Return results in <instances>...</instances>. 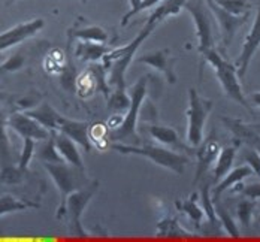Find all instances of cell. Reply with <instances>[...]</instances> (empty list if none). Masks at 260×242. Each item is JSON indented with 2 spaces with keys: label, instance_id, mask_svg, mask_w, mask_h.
Masks as SVG:
<instances>
[{
  "label": "cell",
  "instance_id": "1",
  "mask_svg": "<svg viewBox=\"0 0 260 242\" xmlns=\"http://www.w3.org/2000/svg\"><path fill=\"white\" fill-rule=\"evenodd\" d=\"M156 24L147 23L145 27L139 31V34L127 45L115 50H109L102 58L105 67L109 69L108 84L112 85L117 90H126V72L129 69L130 63L135 58V54L139 50V47L144 44L145 39L150 38V34L156 30Z\"/></svg>",
  "mask_w": 260,
  "mask_h": 242
},
{
  "label": "cell",
  "instance_id": "2",
  "mask_svg": "<svg viewBox=\"0 0 260 242\" xmlns=\"http://www.w3.org/2000/svg\"><path fill=\"white\" fill-rule=\"evenodd\" d=\"M130 105L126 111V115L123 117L121 124L109 130V142H120V144H138L139 137L136 134V126H138V118L142 109V103L147 96V78L142 77L138 82L129 90Z\"/></svg>",
  "mask_w": 260,
  "mask_h": 242
},
{
  "label": "cell",
  "instance_id": "3",
  "mask_svg": "<svg viewBox=\"0 0 260 242\" xmlns=\"http://www.w3.org/2000/svg\"><path fill=\"white\" fill-rule=\"evenodd\" d=\"M112 150L121 153V154H133V156H141L148 160H151L154 164L165 167L168 170L175 172L177 175H182L185 170V164L188 163V157L182 156L180 153H175L174 150H168L165 147H157V145H132V144H109Z\"/></svg>",
  "mask_w": 260,
  "mask_h": 242
},
{
  "label": "cell",
  "instance_id": "4",
  "mask_svg": "<svg viewBox=\"0 0 260 242\" xmlns=\"http://www.w3.org/2000/svg\"><path fill=\"white\" fill-rule=\"evenodd\" d=\"M202 55L212 66V69L215 72V77H217L218 82L221 84V88L226 93V96L231 100H234L235 103L244 107L247 111L251 112L253 111L251 105H250V102L247 100V97L242 93V87H241V82H239L236 66H234L226 58H223V55L218 51H215V48L205 51Z\"/></svg>",
  "mask_w": 260,
  "mask_h": 242
},
{
  "label": "cell",
  "instance_id": "5",
  "mask_svg": "<svg viewBox=\"0 0 260 242\" xmlns=\"http://www.w3.org/2000/svg\"><path fill=\"white\" fill-rule=\"evenodd\" d=\"M44 167L50 174L52 181L55 183V187L58 190L60 203L57 208V218H63L68 196L74 193L75 190L85 187L88 184L85 178V170H81L66 161L64 163H44Z\"/></svg>",
  "mask_w": 260,
  "mask_h": 242
},
{
  "label": "cell",
  "instance_id": "6",
  "mask_svg": "<svg viewBox=\"0 0 260 242\" xmlns=\"http://www.w3.org/2000/svg\"><path fill=\"white\" fill-rule=\"evenodd\" d=\"M212 111V100L202 97L196 88L188 90V108H187V144L196 148L204 141L205 123Z\"/></svg>",
  "mask_w": 260,
  "mask_h": 242
},
{
  "label": "cell",
  "instance_id": "7",
  "mask_svg": "<svg viewBox=\"0 0 260 242\" xmlns=\"http://www.w3.org/2000/svg\"><path fill=\"white\" fill-rule=\"evenodd\" d=\"M184 9L191 15L196 27L198 50L204 54L214 48V15L205 0H187Z\"/></svg>",
  "mask_w": 260,
  "mask_h": 242
},
{
  "label": "cell",
  "instance_id": "8",
  "mask_svg": "<svg viewBox=\"0 0 260 242\" xmlns=\"http://www.w3.org/2000/svg\"><path fill=\"white\" fill-rule=\"evenodd\" d=\"M98 187H99V183L93 181L91 184H87L85 187L75 190L74 193H71L68 196L66 205H64V215H68V220H69L71 235L79 236V238L87 236V232L84 230V227L81 224V217H82L85 206L88 205V202L94 196Z\"/></svg>",
  "mask_w": 260,
  "mask_h": 242
},
{
  "label": "cell",
  "instance_id": "9",
  "mask_svg": "<svg viewBox=\"0 0 260 242\" xmlns=\"http://www.w3.org/2000/svg\"><path fill=\"white\" fill-rule=\"evenodd\" d=\"M208 8L211 9L212 15H214V20L217 21V24L220 26L221 30V42H223V47L228 48L232 45L234 42L235 34L236 31L244 26L250 17V14H244V15H234L224 9H221L214 0H205Z\"/></svg>",
  "mask_w": 260,
  "mask_h": 242
},
{
  "label": "cell",
  "instance_id": "10",
  "mask_svg": "<svg viewBox=\"0 0 260 242\" xmlns=\"http://www.w3.org/2000/svg\"><path fill=\"white\" fill-rule=\"evenodd\" d=\"M45 26V21L42 18H35L31 21L21 23L18 26L11 27L9 30L0 33V53L24 42L26 39L35 36L38 31H41Z\"/></svg>",
  "mask_w": 260,
  "mask_h": 242
},
{
  "label": "cell",
  "instance_id": "11",
  "mask_svg": "<svg viewBox=\"0 0 260 242\" xmlns=\"http://www.w3.org/2000/svg\"><path fill=\"white\" fill-rule=\"evenodd\" d=\"M6 126H9L21 137H31L35 141H45L51 136V132L47 130L41 123H38L30 115L21 112H14L12 115H9Z\"/></svg>",
  "mask_w": 260,
  "mask_h": 242
},
{
  "label": "cell",
  "instance_id": "12",
  "mask_svg": "<svg viewBox=\"0 0 260 242\" xmlns=\"http://www.w3.org/2000/svg\"><path fill=\"white\" fill-rule=\"evenodd\" d=\"M260 47V0H259V8H257V14H256V18H254V23L251 26V30L248 31L244 44H242V50L241 54L236 60V71H238V77L239 78H244L247 71H248V66L254 57V54L257 53Z\"/></svg>",
  "mask_w": 260,
  "mask_h": 242
},
{
  "label": "cell",
  "instance_id": "13",
  "mask_svg": "<svg viewBox=\"0 0 260 242\" xmlns=\"http://www.w3.org/2000/svg\"><path fill=\"white\" fill-rule=\"evenodd\" d=\"M175 60L177 58L172 55L171 50H168V48L144 54V55L136 58L138 63H144V64H147V66L158 71L160 74H163L169 84H175L177 82V75H175V71H174Z\"/></svg>",
  "mask_w": 260,
  "mask_h": 242
},
{
  "label": "cell",
  "instance_id": "14",
  "mask_svg": "<svg viewBox=\"0 0 260 242\" xmlns=\"http://www.w3.org/2000/svg\"><path fill=\"white\" fill-rule=\"evenodd\" d=\"M196 159H198V167H196V177L193 184H198L199 180L208 172V169L214 164V161L217 159L218 153H220V144L218 141L214 137V133H211L207 141H202L199 147H196Z\"/></svg>",
  "mask_w": 260,
  "mask_h": 242
},
{
  "label": "cell",
  "instance_id": "15",
  "mask_svg": "<svg viewBox=\"0 0 260 242\" xmlns=\"http://www.w3.org/2000/svg\"><path fill=\"white\" fill-rule=\"evenodd\" d=\"M88 127H90V124L85 121L69 120V118H64L63 115L58 120V132L69 136L85 153L91 151V141L88 136Z\"/></svg>",
  "mask_w": 260,
  "mask_h": 242
},
{
  "label": "cell",
  "instance_id": "16",
  "mask_svg": "<svg viewBox=\"0 0 260 242\" xmlns=\"http://www.w3.org/2000/svg\"><path fill=\"white\" fill-rule=\"evenodd\" d=\"M52 139H54V144H55V148L58 151V154L63 157V160L75 167H78L81 170H85V166H84V160L79 154L78 145L64 133L58 132V130H54L51 132Z\"/></svg>",
  "mask_w": 260,
  "mask_h": 242
},
{
  "label": "cell",
  "instance_id": "17",
  "mask_svg": "<svg viewBox=\"0 0 260 242\" xmlns=\"http://www.w3.org/2000/svg\"><path fill=\"white\" fill-rule=\"evenodd\" d=\"M221 121L232 132L235 139H238L241 144L256 148L260 153V134L253 129L251 124H245L239 118H232V117H223Z\"/></svg>",
  "mask_w": 260,
  "mask_h": 242
},
{
  "label": "cell",
  "instance_id": "18",
  "mask_svg": "<svg viewBox=\"0 0 260 242\" xmlns=\"http://www.w3.org/2000/svg\"><path fill=\"white\" fill-rule=\"evenodd\" d=\"M251 175H254V172H253L251 167L247 166V164L238 166L234 170H229V172L221 178V181L215 186V188L211 191V193H212V196H211L212 200H214V202L218 200L220 196H221L226 190L235 188V186H238L242 180H245V178H248V177H251Z\"/></svg>",
  "mask_w": 260,
  "mask_h": 242
},
{
  "label": "cell",
  "instance_id": "19",
  "mask_svg": "<svg viewBox=\"0 0 260 242\" xmlns=\"http://www.w3.org/2000/svg\"><path fill=\"white\" fill-rule=\"evenodd\" d=\"M239 144L241 142L238 139H235V142L232 145H228V147L220 150L217 159L214 161V169H212V177H214L215 181L221 180L232 169V164H234L235 157H236Z\"/></svg>",
  "mask_w": 260,
  "mask_h": 242
},
{
  "label": "cell",
  "instance_id": "20",
  "mask_svg": "<svg viewBox=\"0 0 260 242\" xmlns=\"http://www.w3.org/2000/svg\"><path fill=\"white\" fill-rule=\"evenodd\" d=\"M24 114L35 118L38 123H41L50 132L58 130V120L61 115L57 111H54L48 103H41L33 109H26Z\"/></svg>",
  "mask_w": 260,
  "mask_h": 242
},
{
  "label": "cell",
  "instance_id": "21",
  "mask_svg": "<svg viewBox=\"0 0 260 242\" xmlns=\"http://www.w3.org/2000/svg\"><path fill=\"white\" fill-rule=\"evenodd\" d=\"M111 48L106 44H98V42H88V41H79L75 47V57L81 61H90L96 63L102 60L105 54Z\"/></svg>",
  "mask_w": 260,
  "mask_h": 242
},
{
  "label": "cell",
  "instance_id": "22",
  "mask_svg": "<svg viewBox=\"0 0 260 242\" xmlns=\"http://www.w3.org/2000/svg\"><path fill=\"white\" fill-rule=\"evenodd\" d=\"M187 0H161L158 5H156V9L153 11V14L148 17L147 23L156 24L158 26L161 21H165L169 17H175L184 9Z\"/></svg>",
  "mask_w": 260,
  "mask_h": 242
},
{
  "label": "cell",
  "instance_id": "23",
  "mask_svg": "<svg viewBox=\"0 0 260 242\" xmlns=\"http://www.w3.org/2000/svg\"><path fill=\"white\" fill-rule=\"evenodd\" d=\"M69 38L78 39V41H88V42H98V44H108L109 34L108 31L99 26H85L74 28L69 31Z\"/></svg>",
  "mask_w": 260,
  "mask_h": 242
},
{
  "label": "cell",
  "instance_id": "24",
  "mask_svg": "<svg viewBox=\"0 0 260 242\" xmlns=\"http://www.w3.org/2000/svg\"><path fill=\"white\" fill-rule=\"evenodd\" d=\"M150 134L153 136V139H156L158 144L165 145V147H171L174 150H184V144L180 141L178 133L172 129V127H166V126H151L150 127Z\"/></svg>",
  "mask_w": 260,
  "mask_h": 242
},
{
  "label": "cell",
  "instance_id": "25",
  "mask_svg": "<svg viewBox=\"0 0 260 242\" xmlns=\"http://www.w3.org/2000/svg\"><path fill=\"white\" fill-rule=\"evenodd\" d=\"M156 235L158 238H190L191 235L180 226L175 217H165L157 224Z\"/></svg>",
  "mask_w": 260,
  "mask_h": 242
},
{
  "label": "cell",
  "instance_id": "26",
  "mask_svg": "<svg viewBox=\"0 0 260 242\" xmlns=\"http://www.w3.org/2000/svg\"><path fill=\"white\" fill-rule=\"evenodd\" d=\"M194 199H196V193L191 194L188 199L177 200V208H178V211H181V213L187 215L193 221V224L196 227H201L202 223H204V220H205V213H204L202 206H199L196 203Z\"/></svg>",
  "mask_w": 260,
  "mask_h": 242
},
{
  "label": "cell",
  "instance_id": "27",
  "mask_svg": "<svg viewBox=\"0 0 260 242\" xmlns=\"http://www.w3.org/2000/svg\"><path fill=\"white\" fill-rule=\"evenodd\" d=\"M30 208H39V203H33V202H24L20 199H15L11 194H3L0 196V217L2 215L12 214V213H20V211H26Z\"/></svg>",
  "mask_w": 260,
  "mask_h": 242
},
{
  "label": "cell",
  "instance_id": "28",
  "mask_svg": "<svg viewBox=\"0 0 260 242\" xmlns=\"http://www.w3.org/2000/svg\"><path fill=\"white\" fill-rule=\"evenodd\" d=\"M214 206H215L217 220H218V223L223 226V229L228 232V235H229V236H234V238H239V236H241V232H239V229H238L236 223L234 221V218H232L231 214L228 213V210H226V208H223V206L220 205V202H218V200H215V202H214Z\"/></svg>",
  "mask_w": 260,
  "mask_h": 242
},
{
  "label": "cell",
  "instance_id": "29",
  "mask_svg": "<svg viewBox=\"0 0 260 242\" xmlns=\"http://www.w3.org/2000/svg\"><path fill=\"white\" fill-rule=\"evenodd\" d=\"M130 105V96L126 90H117L114 88V91L109 94L108 97V109L114 111V112H123L127 111Z\"/></svg>",
  "mask_w": 260,
  "mask_h": 242
},
{
  "label": "cell",
  "instance_id": "30",
  "mask_svg": "<svg viewBox=\"0 0 260 242\" xmlns=\"http://www.w3.org/2000/svg\"><path fill=\"white\" fill-rule=\"evenodd\" d=\"M221 9L234 14V15H244L250 14L251 3L248 0H214Z\"/></svg>",
  "mask_w": 260,
  "mask_h": 242
},
{
  "label": "cell",
  "instance_id": "31",
  "mask_svg": "<svg viewBox=\"0 0 260 242\" xmlns=\"http://www.w3.org/2000/svg\"><path fill=\"white\" fill-rule=\"evenodd\" d=\"M35 151H36V141L31 139V137H23V148H21V153H20V159H18V167L20 170H23L26 174L28 170V164L35 156Z\"/></svg>",
  "mask_w": 260,
  "mask_h": 242
},
{
  "label": "cell",
  "instance_id": "32",
  "mask_svg": "<svg viewBox=\"0 0 260 242\" xmlns=\"http://www.w3.org/2000/svg\"><path fill=\"white\" fill-rule=\"evenodd\" d=\"M38 156L42 160V163H64L63 157L58 154V151L55 148V144H54L52 136H50L48 139H45V144L41 147Z\"/></svg>",
  "mask_w": 260,
  "mask_h": 242
},
{
  "label": "cell",
  "instance_id": "33",
  "mask_svg": "<svg viewBox=\"0 0 260 242\" xmlns=\"http://www.w3.org/2000/svg\"><path fill=\"white\" fill-rule=\"evenodd\" d=\"M201 202H202V210L205 213V218L208 220L211 224H217V214H215V206H214V200L211 197V188L209 184H205L201 190Z\"/></svg>",
  "mask_w": 260,
  "mask_h": 242
},
{
  "label": "cell",
  "instance_id": "34",
  "mask_svg": "<svg viewBox=\"0 0 260 242\" xmlns=\"http://www.w3.org/2000/svg\"><path fill=\"white\" fill-rule=\"evenodd\" d=\"M88 136L91 142H96L98 148H101V144L109 145V127L104 123H94L88 127Z\"/></svg>",
  "mask_w": 260,
  "mask_h": 242
},
{
  "label": "cell",
  "instance_id": "35",
  "mask_svg": "<svg viewBox=\"0 0 260 242\" xmlns=\"http://www.w3.org/2000/svg\"><path fill=\"white\" fill-rule=\"evenodd\" d=\"M256 208V203L251 199H244L238 203L236 206V214L241 221V224H244L245 227H250L251 223V217H253V211Z\"/></svg>",
  "mask_w": 260,
  "mask_h": 242
},
{
  "label": "cell",
  "instance_id": "36",
  "mask_svg": "<svg viewBox=\"0 0 260 242\" xmlns=\"http://www.w3.org/2000/svg\"><path fill=\"white\" fill-rule=\"evenodd\" d=\"M242 160L245 161L247 166L251 167V170L254 172V175L260 177V153L256 148L247 145L242 150Z\"/></svg>",
  "mask_w": 260,
  "mask_h": 242
},
{
  "label": "cell",
  "instance_id": "37",
  "mask_svg": "<svg viewBox=\"0 0 260 242\" xmlns=\"http://www.w3.org/2000/svg\"><path fill=\"white\" fill-rule=\"evenodd\" d=\"M24 172L20 170V167L17 166H6L2 172H0V181L3 184H18L21 183V180L24 178Z\"/></svg>",
  "mask_w": 260,
  "mask_h": 242
},
{
  "label": "cell",
  "instance_id": "38",
  "mask_svg": "<svg viewBox=\"0 0 260 242\" xmlns=\"http://www.w3.org/2000/svg\"><path fill=\"white\" fill-rule=\"evenodd\" d=\"M6 121H8V118L0 114V159L8 161L11 159V147H9L6 132H5Z\"/></svg>",
  "mask_w": 260,
  "mask_h": 242
},
{
  "label": "cell",
  "instance_id": "39",
  "mask_svg": "<svg viewBox=\"0 0 260 242\" xmlns=\"http://www.w3.org/2000/svg\"><path fill=\"white\" fill-rule=\"evenodd\" d=\"M23 66H24V57L21 54H15L0 63V74L15 72V71H20Z\"/></svg>",
  "mask_w": 260,
  "mask_h": 242
},
{
  "label": "cell",
  "instance_id": "40",
  "mask_svg": "<svg viewBox=\"0 0 260 242\" xmlns=\"http://www.w3.org/2000/svg\"><path fill=\"white\" fill-rule=\"evenodd\" d=\"M61 85L69 91H74V90L77 91V75L71 69V66H68L66 69L63 67L61 71Z\"/></svg>",
  "mask_w": 260,
  "mask_h": 242
},
{
  "label": "cell",
  "instance_id": "41",
  "mask_svg": "<svg viewBox=\"0 0 260 242\" xmlns=\"http://www.w3.org/2000/svg\"><path fill=\"white\" fill-rule=\"evenodd\" d=\"M239 190L247 199H251V200L260 199V183L250 184V186H242V188H239Z\"/></svg>",
  "mask_w": 260,
  "mask_h": 242
},
{
  "label": "cell",
  "instance_id": "42",
  "mask_svg": "<svg viewBox=\"0 0 260 242\" xmlns=\"http://www.w3.org/2000/svg\"><path fill=\"white\" fill-rule=\"evenodd\" d=\"M141 2H142V0H130V9L129 12L121 18V26H127V23H129L130 20H132L135 15L139 14V5H141Z\"/></svg>",
  "mask_w": 260,
  "mask_h": 242
},
{
  "label": "cell",
  "instance_id": "43",
  "mask_svg": "<svg viewBox=\"0 0 260 242\" xmlns=\"http://www.w3.org/2000/svg\"><path fill=\"white\" fill-rule=\"evenodd\" d=\"M161 0H142L141 5H139V12L145 11V9H150V8H154L156 5H158Z\"/></svg>",
  "mask_w": 260,
  "mask_h": 242
},
{
  "label": "cell",
  "instance_id": "44",
  "mask_svg": "<svg viewBox=\"0 0 260 242\" xmlns=\"http://www.w3.org/2000/svg\"><path fill=\"white\" fill-rule=\"evenodd\" d=\"M250 100H251V105L260 108V91H256V93L250 94Z\"/></svg>",
  "mask_w": 260,
  "mask_h": 242
},
{
  "label": "cell",
  "instance_id": "45",
  "mask_svg": "<svg viewBox=\"0 0 260 242\" xmlns=\"http://www.w3.org/2000/svg\"><path fill=\"white\" fill-rule=\"evenodd\" d=\"M251 126H253V129H254V130H256V132L260 134V123L259 124H251Z\"/></svg>",
  "mask_w": 260,
  "mask_h": 242
},
{
  "label": "cell",
  "instance_id": "46",
  "mask_svg": "<svg viewBox=\"0 0 260 242\" xmlns=\"http://www.w3.org/2000/svg\"><path fill=\"white\" fill-rule=\"evenodd\" d=\"M5 2H6L8 5H11V3H12V2H15V0H5Z\"/></svg>",
  "mask_w": 260,
  "mask_h": 242
},
{
  "label": "cell",
  "instance_id": "47",
  "mask_svg": "<svg viewBox=\"0 0 260 242\" xmlns=\"http://www.w3.org/2000/svg\"><path fill=\"white\" fill-rule=\"evenodd\" d=\"M79 2H82V3H85V2H87V0H79Z\"/></svg>",
  "mask_w": 260,
  "mask_h": 242
},
{
  "label": "cell",
  "instance_id": "48",
  "mask_svg": "<svg viewBox=\"0 0 260 242\" xmlns=\"http://www.w3.org/2000/svg\"><path fill=\"white\" fill-rule=\"evenodd\" d=\"M0 61H2V57H0Z\"/></svg>",
  "mask_w": 260,
  "mask_h": 242
},
{
  "label": "cell",
  "instance_id": "49",
  "mask_svg": "<svg viewBox=\"0 0 260 242\" xmlns=\"http://www.w3.org/2000/svg\"><path fill=\"white\" fill-rule=\"evenodd\" d=\"M259 223H260V217H259Z\"/></svg>",
  "mask_w": 260,
  "mask_h": 242
}]
</instances>
